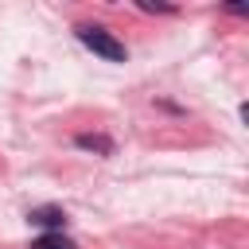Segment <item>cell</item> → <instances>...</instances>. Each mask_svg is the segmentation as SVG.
I'll use <instances>...</instances> for the list:
<instances>
[{"label": "cell", "instance_id": "obj_3", "mask_svg": "<svg viewBox=\"0 0 249 249\" xmlns=\"http://www.w3.org/2000/svg\"><path fill=\"white\" fill-rule=\"evenodd\" d=\"M74 148L93 152V156H113V152H117L113 136H105V132H78V136H74Z\"/></svg>", "mask_w": 249, "mask_h": 249}, {"label": "cell", "instance_id": "obj_5", "mask_svg": "<svg viewBox=\"0 0 249 249\" xmlns=\"http://www.w3.org/2000/svg\"><path fill=\"white\" fill-rule=\"evenodd\" d=\"M140 12H152V16H175L171 4H152V0H140Z\"/></svg>", "mask_w": 249, "mask_h": 249}, {"label": "cell", "instance_id": "obj_2", "mask_svg": "<svg viewBox=\"0 0 249 249\" xmlns=\"http://www.w3.org/2000/svg\"><path fill=\"white\" fill-rule=\"evenodd\" d=\"M27 222L39 226L43 233H62L66 230V210L62 206H31L27 210Z\"/></svg>", "mask_w": 249, "mask_h": 249}, {"label": "cell", "instance_id": "obj_4", "mask_svg": "<svg viewBox=\"0 0 249 249\" xmlns=\"http://www.w3.org/2000/svg\"><path fill=\"white\" fill-rule=\"evenodd\" d=\"M31 249H78L66 233H39L35 241H31Z\"/></svg>", "mask_w": 249, "mask_h": 249}, {"label": "cell", "instance_id": "obj_1", "mask_svg": "<svg viewBox=\"0 0 249 249\" xmlns=\"http://www.w3.org/2000/svg\"><path fill=\"white\" fill-rule=\"evenodd\" d=\"M74 35H78V43H82L86 51H93L97 58H105V62H128V47H124L109 27H101V23H78Z\"/></svg>", "mask_w": 249, "mask_h": 249}]
</instances>
